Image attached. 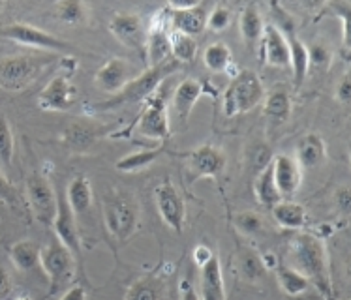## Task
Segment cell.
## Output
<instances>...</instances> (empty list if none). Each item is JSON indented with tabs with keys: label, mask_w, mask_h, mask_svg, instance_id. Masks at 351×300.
Returning a JSON list of instances; mask_svg holds the SVG:
<instances>
[{
	"label": "cell",
	"mask_w": 351,
	"mask_h": 300,
	"mask_svg": "<svg viewBox=\"0 0 351 300\" xmlns=\"http://www.w3.org/2000/svg\"><path fill=\"white\" fill-rule=\"evenodd\" d=\"M104 222L108 233L119 242H126L139 227V208L130 193L111 192L104 197Z\"/></svg>",
	"instance_id": "3"
},
{
	"label": "cell",
	"mask_w": 351,
	"mask_h": 300,
	"mask_svg": "<svg viewBox=\"0 0 351 300\" xmlns=\"http://www.w3.org/2000/svg\"><path fill=\"white\" fill-rule=\"evenodd\" d=\"M64 195L75 216L85 214L86 210L93 207V186H90V182H88L85 175L73 177L70 180V184H68V190H66Z\"/></svg>",
	"instance_id": "23"
},
{
	"label": "cell",
	"mask_w": 351,
	"mask_h": 300,
	"mask_svg": "<svg viewBox=\"0 0 351 300\" xmlns=\"http://www.w3.org/2000/svg\"><path fill=\"white\" fill-rule=\"evenodd\" d=\"M145 47H147V57L151 66L160 64L167 58L171 57V40H169V32L164 27H154L151 32L147 34L145 40Z\"/></svg>",
	"instance_id": "26"
},
{
	"label": "cell",
	"mask_w": 351,
	"mask_h": 300,
	"mask_svg": "<svg viewBox=\"0 0 351 300\" xmlns=\"http://www.w3.org/2000/svg\"><path fill=\"white\" fill-rule=\"evenodd\" d=\"M335 195H337L338 208H340L344 214H348V212H350V199H351L350 190H348V188H342V190H338Z\"/></svg>",
	"instance_id": "47"
},
{
	"label": "cell",
	"mask_w": 351,
	"mask_h": 300,
	"mask_svg": "<svg viewBox=\"0 0 351 300\" xmlns=\"http://www.w3.org/2000/svg\"><path fill=\"white\" fill-rule=\"evenodd\" d=\"M145 105L141 118H139V134L151 139H162L167 141L169 139V114H167V105H165L164 96L158 90L152 94Z\"/></svg>",
	"instance_id": "12"
},
{
	"label": "cell",
	"mask_w": 351,
	"mask_h": 300,
	"mask_svg": "<svg viewBox=\"0 0 351 300\" xmlns=\"http://www.w3.org/2000/svg\"><path fill=\"white\" fill-rule=\"evenodd\" d=\"M201 300H226L222 264L220 258L213 255L207 264L201 266Z\"/></svg>",
	"instance_id": "20"
},
{
	"label": "cell",
	"mask_w": 351,
	"mask_h": 300,
	"mask_svg": "<svg viewBox=\"0 0 351 300\" xmlns=\"http://www.w3.org/2000/svg\"><path fill=\"white\" fill-rule=\"evenodd\" d=\"M207 4H169V23L173 32H180L190 38L199 36L207 29Z\"/></svg>",
	"instance_id": "11"
},
{
	"label": "cell",
	"mask_w": 351,
	"mask_h": 300,
	"mask_svg": "<svg viewBox=\"0 0 351 300\" xmlns=\"http://www.w3.org/2000/svg\"><path fill=\"white\" fill-rule=\"evenodd\" d=\"M289 255L293 261L295 271L301 272L310 284H314L327 299H330L332 286H330L329 255L322 238L310 233L297 235L289 248Z\"/></svg>",
	"instance_id": "1"
},
{
	"label": "cell",
	"mask_w": 351,
	"mask_h": 300,
	"mask_svg": "<svg viewBox=\"0 0 351 300\" xmlns=\"http://www.w3.org/2000/svg\"><path fill=\"white\" fill-rule=\"evenodd\" d=\"M75 264H77V259L73 258L72 251L58 240L40 248V266H42L43 274L49 278L53 291H57L72 282L73 274H75Z\"/></svg>",
	"instance_id": "6"
},
{
	"label": "cell",
	"mask_w": 351,
	"mask_h": 300,
	"mask_svg": "<svg viewBox=\"0 0 351 300\" xmlns=\"http://www.w3.org/2000/svg\"><path fill=\"white\" fill-rule=\"evenodd\" d=\"M261 53L265 64L273 68H287L289 66V45L284 32L274 25H265L263 36H261Z\"/></svg>",
	"instance_id": "18"
},
{
	"label": "cell",
	"mask_w": 351,
	"mask_h": 300,
	"mask_svg": "<svg viewBox=\"0 0 351 300\" xmlns=\"http://www.w3.org/2000/svg\"><path fill=\"white\" fill-rule=\"evenodd\" d=\"M201 92H203V85H201V81L194 77L180 81L179 86L175 88V94H173V111H175L180 122L188 121L192 109H194V105L201 98Z\"/></svg>",
	"instance_id": "22"
},
{
	"label": "cell",
	"mask_w": 351,
	"mask_h": 300,
	"mask_svg": "<svg viewBox=\"0 0 351 300\" xmlns=\"http://www.w3.org/2000/svg\"><path fill=\"white\" fill-rule=\"evenodd\" d=\"M130 66L124 58H109L106 64L101 66L100 70L94 75V83L104 92L119 94L124 86L130 83Z\"/></svg>",
	"instance_id": "17"
},
{
	"label": "cell",
	"mask_w": 351,
	"mask_h": 300,
	"mask_svg": "<svg viewBox=\"0 0 351 300\" xmlns=\"http://www.w3.org/2000/svg\"><path fill=\"white\" fill-rule=\"evenodd\" d=\"M15 154V139L12 126L4 114H0V162L4 165H12Z\"/></svg>",
	"instance_id": "39"
},
{
	"label": "cell",
	"mask_w": 351,
	"mask_h": 300,
	"mask_svg": "<svg viewBox=\"0 0 351 300\" xmlns=\"http://www.w3.org/2000/svg\"><path fill=\"white\" fill-rule=\"evenodd\" d=\"M0 36L12 40L15 43H21L27 47L40 51H51V53H73L72 43L60 40L51 32H45L40 27L29 25V23H12L8 27L0 29Z\"/></svg>",
	"instance_id": "7"
},
{
	"label": "cell",
	"mask_w": 351,
	"mask_h": 300,
	"mask_svg": "<svg viewBox=\"0 0 351 300\" xmlns=\"http://www.w3.org/2000/svg\"><path fill=\"white\" fill-rule=\"evenodd\" d=\"M154 203H156L158 214L164 220L165 225L180 235L186 222V205L175 184L169 180H162L154 188Z\"/></svg>",
	"instance_id": "9"
},
{
	"label": "cell",
	"mask_w": 351,
	"mask_h": 300,
	"mask_svg": "<svg viewBox=\"0 0 351 300\" xmlns=\"http://www.w3.org/2000/svg\"><path fill=\"white\" fill-rule=\"evenodd\" d=\"M263 96H265V88L258 73L252 70H243L231 79L230 86L223 94V113L228 118L248 113L263 100Z\"/></svg>",
	"instance_id": "5"
},
{
	"label": "cell",
	"mask_w": 351,
	"mask_h": 300,
	"mask_svg": "<svg viewBox=\"0 0 351 300\" xmlns=\"http://www.w3.org/2000/svg\"><path fill=\"white\" fill-rule=\"evenodd\" d=\"M287 45H289V66L293 70V85L299 90L302 83L306 81V75H308L310 70L308 47L297 36H289Z\"/></svg>",
	"instance_id": "24"
},
{
	"label": "cell",
	"mask_w": 351,
	"mask_h": 300,
	"mask_svg": "<svg viewBox=\"0 0 351 300\" xmlns=\"http://www.w3.org/2000/svg\"><path fill=\"white\" fill-rule=\"evenodd\" d=\"M25 193H27V201H29L30 212L34 216V220L45 227L53 225V220L57 214V190L55 186L45 177L34 173L27 179Z\"/></svg>",
	"instance_id": "8"
},
{
	"label": "cell",
	"mask_w": 351,
	"mask_h": 300,
	"mask_svg": "<svg viewBox=\"0 0 351 300\" xmlns=\"http://www.w3.org/2000/svg\"><path fill=\"white\" fill-rule=\"evenodd\" d=\"M271 210L276 223L284 229H302L308 220L304 207L295 201H280Z\"/></svg>",
	"instance_id": "25"
},
{
	"label": "cell",
	"mask_w": 351,
	"mask_h": 300,
	"mask_svg": "<svg viewBox=\"0 0 351 300\" xmlns=\"http://www.w3.org/2000/svg\"><path fill=\"white\" fill-rule=\"evenodd\" d=\"M51 64L47 53L36 55H14L0 60V88L12 92L25 90L30 83H34L43 70Z\"/></svg>",
	"instance_id": "4"
},
{
	"label": "cell",
	"mask_w": 351,
	"mask_h": 300,
	"mask_svg": "<svg viewBox=\"0 0 351 300\" xmlns=\"http://www.w3.org/2000/svg\"><path fill=\"white\" fill-rule=\"evenodd\" d=\"M297 164L301 169H315L325 164L327 160V145L317 134H306L297 143Z\"/></svg>",
	"instance_id": "19"
},
{
	"label": "cell",
	"mask_w": 351,
	"mask_h": 300,
	"mask_svg": "<svg viewBox=\"0 0 351 300\" xmlns=\"http://www.w3.org/2000/svg\"><path fill=\"white\" fill-rule=\"evenodd\" d=\"M231 25V10L226 6H216L207 15V27L213 32H223Z\"/></svg>",
	"instance_id": "40"
},
{
	"label": "cell",
	"mask_w": 351,
	"mask_h": 300,
	"mask_svg": "<svg viewBox=\"0 0 351 300\" xmlns=\"http://www.w3.org/2000/svg\"><path fill=\"white\" fill-rule=\"evenodd\" d=\"M273 177L282 197H289L299 192L302 184V169L293 156L278 154L273 158Z\"/></svg>",
	"instance_id": "16"
},
{
	"label": "cell",
	"mask_w": 351,
	"mask_h": 300,
	"mask_svg": "<svg viewBox=\"0 0 351 300\" xmlns=\"http://www.w3.org/2000/svg\"><path fill=\"white\" fill-rule=\"evenodd\" d=\"M254 193H256V199L267 208H273L276 203L282 201V195L273 177V162L267 165L263 171L258 173L256 182H254Z\"/></svg>",
	"instance_id": "28"
},
{
	"label": "cell",
	"mask_w": 351,
	"mask_h": 300,
	"mask_svg": "<svg viewBox=\"0 0 351 300\" xmlns=\"http://www.w3.org/2000/svg\"><path fill=\"white\" fill-rule=\"evenodd\" d=\"M60 300H86L85 287H81V286L70 287V289L60 297Z\"/></svg>",
	"instance_id": "49"
},
{
	"label": "cell",
	"mask_w": 351,
	"mask_h": 300,
	"mask_svg": "<svg viewBox=\"0 0 351 300\" xmlns=\"http://www.w3.org/2000/svg\"><path fill=\"white\" fill-rule=\"evenodd\" d=\"M15 201V188L14 184L8 180V177L4 173L0 171V203H8L12 205Z\"/></svg>",
	"instance_id": "43"
},
{
	"label": "cell",
	"mask_w": 351,
	"mask_h": 300,
	"mask_svg": "<svg viewBox=\"0 0 351 300\" xmlns=\"http://www.w3.org/2000/svg\"><path fill=\"white\" fill-rule=\"evenodd\" d=\"M111 34L130 49H141L145 43V27L141 17L136 14H115L109 21Z\"/></svg>",
	"instance_id": "15"
},
{
	"label": "cell",
	"mask_w": 351,
	"mask_h": 300,
	"mask_svg": "<svg viewBox=\"0 0 351 300\" xmlns=\"http://www.w3.org/2000/svg\"><path fill=\"white\" fill-rule=\"evenodd\" d=\"M190 179H218L226 169V154L213 145H203L184 154Z\"/></svg>",
	"instance_id": "10"
},
{
	"label": "cell",
	"mask_w": 351,
	"mask_h": 300,
	"mask_svg": "<svg viewBox=\"0 0 351 300\" xmlns=\"http://www.w3.org/2000/svg\"><path fill=\"white\" fill-rule=\"evenodd\" d=\"M265 114L274 121L286 122L291 114V98L286 90H274L265 98Z\"/></svg>",
	"instance_id": "36"
},
{
	"label": "cell",
	"mask_w": 351,
	"mask_h": 300,
	"mask_svg": "<svg viewBox=\"0 0 351 300\" xmlns=\"http://www.w3.org/2000/svg\"><path fill=\"white\" fill-rule=\"evenodd\" d=\"M10 259L17 271H34L40 266V246L32 240H19L10 248Z\"/></svg>",
	"instance_id": "30"
},
{
	"label": "cell",
	"mask_w": 351,
	"mask_h": 300,
	"mask_svg": "<svg viewBox=\"0 0 351 300\" xmlns=\"http://www.w3.org/2000/svg\"><path fill=\"white\" fill-rule=\"evenodd\" d=\"M330 6L337 10V14L344 19V27H342V32H344V49H350V19H351V4L350 2H332Z\"/></svg>",
	"instance_id": "42"
},
{
	"label": "cell",
	"mask_w": 351,
	"mask_h": 300,
	"mask_svg": "<svg viewBox=\"0 0 351 300\" xmlns=\"http://www.w3.org/2000/svg\"><path fill=\"white\" fill-rule=\"evenodd\" d=\"M180 300H201V297L190 282H182L180 284Z\"/></svg>",
	"instance_id": "48"
},
{
	"label": "cell",
	"mask_w": 351,
	"mask_h": 300,
	"mask_svg": "<svg viewBox=\"0 0 351 300\" xmlns=\"http://www.w3.org/2000/svg\"><path fill=\"white\" fill-rule=\"evenodd\" d=\"M171 40V57L177 62H192L197 55V43L194 38L186 36V34H180V32H171L169 34Z\"/></svg>",
	"instance_id": "37"
},
{
	"label": "cell",
	"mask_w": 351,
	"mask_h": 300,
	"mask_svg": "<svg viewBox=\"0 0 351 300\" xmlns=\"http://www.w3.org/2000/svg\"><path fill=\"white\" fill-rule=\"evenodd\" d=\"M308 57H310V66H314V68H322L325 70L327 66L330 64V51L322 45V43H315L312 47H308Z\"/></svg>",
	"instance_id": "41"
},
{
	"label": "cell",
	"mask_w": 351,
	"mask_h": 300,
	"mask_svg": "<svg viewBox=\"0 0 351 300\" xmlns=\"http://www.w3.org/2000/svg\"><path fill=\"white\" fill-rule=\"evenodd\" d=\"M263 30H265V23H263V17L259 14L258 8L254 4L244 8L241 14V34H243L244 43L248 47H256L261 42Z\"/></svg>",
	"instance_id": "29"
},
{
	"label": "cell",
	"mask_w": 351,
	"mask_h": 300,
	"mask_svg": "<svg viewBox=\"0 0 351 300\" xmlns=\"http://www.w3.org/2000/svg\"><path fill=\"white\" fill-rule=\"evenodd\" d=\"M55 15L66 25H83L88 19V6L79 0H62L55 4Z\"/></svg>",
	"instance_id": "34"
},
{
	"label": "cell",
	"mask_w": 351,
	"mask_h": 300,
	"mask_svg": "<svg viewBox=\"0 0 351 300\" xmlns=\"http://www.w3.org/2000/svg\"><path fill=\"white\" fill-rule=\"evenodd\" d=\"M237 268L246 282H259V279L265 278L267 266L263 264V259L252 250H243L239 253Z\"/></svg>",
	"instance_id": "33"
},
{
	"label": "cell",
	"mask_w": 351,
	"mask_h": 300,
	"mask_svg": "<svg viewBox=\"0 0 351 300\" xmlns=\"http://www.w3.org/2000/svg\"><path fill=\"white\" fill-rule=\"evenodd\" d=\"M233 225H235L243 235L246 236H256L259 235L263 227H265V222L263 218L258 214V212H252V210H243V212H237L233 216Z\"/></svg>",
	"instance_id": "38"
},
{
	"label": "cell",
	"mask_w": 351,
	"mask_h": 300,
	"mask_svg": "<svg viewBox=\"0 0 351 300\" xmlns=\"http://www.w3.org/2000/svg\"><path fill=\"white\" fill-rule=\"evenodd\" d=\"M104 134V129L90 121H79L73 122L66 129V145L73 150V152H88L93 149L94 143L98 141Z\"/></svg>",
	"instance_id": "21"
},
{
	"label": "cell",
	"mask_w": 351,
	"mask_h": 300,
	"mask_svg": "<svg viewBox=\"0 0 351 300\" xmlns=\"http://www.w3.org/2000/svg\"><path fill=\"white\" fill-rule=\"evenodd\" d=\"M4 6H6V4H4V2H0V12L4 10Z\"/></svg>",
	"instance_id": "51"
},
{
	"label": "cell",
	"mask_w": 351,
	"mask_h": 300,
	"mask_svg": "<svg viewBox=\"0 0 351 300\" xmlns=\"http://www.w3.org/2000/svg\"><path fill=\"white\" fill-rule=\"evenodd\" d=\"M15 300H34L32 297H19V299H15Z\"/></svg>",
	"instance_id": "50"
},
{
	"label": "cell",
	"mask_w": 351,
	"mask_h": 300,
	"mask_svg": "<svg viewBox=\"0 0 351 300\" xmlns=\"http://www.w3.org/2000/svg\"><path fill=\"white\" fill-rule=\"evenodd\" d=\"M276 278H278L280 289L289 297H299V295L308 291L310 282L302 276L301 272L295 271L293 266L278 264L276 266Z\"/></svg>",
	"instance_id": "31"
},
{
	"label": "cell",
	"mask_w": 351,
	"mask_h": 300,
	"mask_svg": "<svg viewBox=\"0 0 351 300\" xmlns=\"http://www.w3.org/2000/svg\"><path fill=\"white\" fill-rule=\"evenodd\" d=\"M77 98V90L68 73L53 77L38 94V105L43 111H68Z\"/></svg>",
	"instance_id": "14"
},
{
	"label": "cell",
	"mask_w": 351,
	"mask_h": 300,
	"mask_svg": "<svg viewBox=\"0 0 351 300\" xmlns=\"http://www.w3.org/2000/svg\"><path fill=\"white\" fill-rule=\"evenodd\" d=\"M124 300H165V284L156 276L139 278L128 287Z\"/></svg>",
	"instance_id": "27"
},
{
	"label": "cell",
	"mask_w": 351,
	"mask_h": 300,
	"mask_svg": "<svg viewBox=\"0 0 351 300\" xmlns=\"http://www.w3.org/2000/svg\"><path fill=\"white\" fill-rule=\"evenodd\" d=\"M12 289H14V282H12L10 272L4 266H0V300L8 299L10 293H12Z\"/></svg>",
	"instance_id": "45"
},
{
	"label": "cell",
	"mask_w": 351,
	"mask_h": 300,
	"mask_svg": "<svg viewBox=\"0 0 351 300\" xmlns=\"http://www.w3.org/2000/svg\"><path fill=\"white\" fill-rule=\"evenodd\" d=\"M231 60H233L231 49L223 42L210 43L203 53V62L213 72H226L228 66L231 64Z\"/></svg>",
	"instance_id": "35"
},
{
	"label": "cell",
	"mask_w": 351,
	"mask_h": 300,
	"mask_svg": "<svg viewBox=\"0 0 351 300\" xmlns=\"http://www.w3.org/2000/svg\"><path fill=\"white\" fill-rule=\"evenodd\" d=\"M180 62H177L175 58H167L160 64L151 66L149 70H145L139 77L130 79V83L121 92L111 96V100L98 103L94 111H109V109H117L126 105V103H137V101H145L151 98L152 94L158 92V88L162 86L165 79L169 77L171 73L179 70Z\"/></svg>",
	"instance_id": "2"
},
{
	"label": "cell",
	"mask_w": 351,
	"mask_h": 300,
	"mask_svg": "<svg viewBox=\"0 0 351 300\" xmlns=\"http://www.w3.org/2000/svg\"><path fill=\"white\" fill-rule=\"evenodd\" d=\"M53 229H55L58 242L72 251L73 258L79 261L83 250H81V236H79L77 222H75V214H73L68 201H66V195L60 192H57V214H55V220H53Z\"/></svg>",
	"instance_id": "13"
},
{
	"label": "cell",
	"mask_w": 351,
	"mask_h": 300,
	"mask_svg": "<svg viewBox=\"0 0 351 300\" xmlns=\"http://www.w3.org/2000/svg\"><path fill=\"white\" fill-rule=\"evenodd\" d=\"M337 100L342 103V105H348L351 101V81L350 73H344L340 83L337 85Z\"/></svg>",
	"instance_id": "44"
},
{
	"label": "cell",
	"mask_w": 351,
	"mask_h": 300,
	"mask_svg": "<svg viewBox=\"0 0 351 300\" xmlns=\"http://www.w3.org/2000/svg\"><path fill=\"white\" fill-rule=\"evenodd\" d=\"M213 255H215V251L210 250L208 246H205V244H201V246H197L194 250V259L195 263H197V266H203V264H207L210 259H213Z\"/></svg>",
	"instance_id": "46"
},
{
	"label": "cell",
	"mask_w": 351,
	"mask_h": 300,
	"mask_svg": "<svg viewBox=\"0 0 351 300\" xmlns=\"http://www.w3.org/2000/svg\"><path fill=\"white\" fill-rule=\"evenodd\" d=\"M164 154V149H149V150H137L130 156L121 158L115 164L117 171L121 173H136L141 169H147L149 165L156 162L158 158Z\"/></svg>",
	"instance_id": "32"
}]
</instances>
